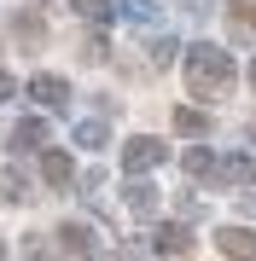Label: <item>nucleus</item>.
<instances>
[{
  "instance_id": "22",
  "label": "nucleus",
  "mask_w": 256,
  "mask_h": 261,
  "mask_svg": "<svg viewBox=\"0 0 256 261\" xmlns=\"http://www.w3.org/2000/svg\"><path fill=\"white\" fill-rule=\"evenodd\" d=\"M117 261H140V250H134V244H128V250H123V255H117Z\"/></svg>"
},
{
  "instance_id": "10",
  "label": "nucleus",
  "mask_w": 256,
  "mask_h": 261,
  "mask_svg": "<svg viewBox=\"0 0 256 261\" xmlns=\"http://www.w3.org/2000/svg\"><path fill=\"white\" fill-rule=\"evenodd\" d=\"M227 23H233V35H256V0H233Z\"/></svg>"
},
{
  "instance_id": "13",
  "label": "nucleus",
  "mask_w": 256,
  "mask_h": 261,
  "mask_svg": "<svg viewBox=\"0 0 256 261\" xmlns=\"http://www.w3.org/2000/svg\"><path fill=\"white\" fill-rule=\"evenodd\" d=\"M0 197H6V203H24V197H29V186H24L18 168H6V174H0Z\"/></svg>"
},
{
  "instance_id": "1",
  "label": "nucleus",
  "mask_w": 256,
  "mask_h": 261,
  "mask_svg": "<svg viewBox=\"0 0 256 261\" xmlns=\"http://www.w3.org/2000/svg\"><path fill=\"white\" fill-rule=\"evenodd\" d=\"M187 87H192V99H221L233 87V58L221 53V47H192L187 53Z\"/></svg>"
},
{
  "instance_id": "16",
  "label": "nucleus",
  "mask_w": 256,
  "mask_h": 261,
  "mask_svg": "<svg viewBox=\"0 0 256 261\" xmlns=\"http://www.w3.org/2000/svg\"><path fill=\"white\" fill-rule=\"evenodd\" d=\"M128 209H134V215H152V209H157V192L134 180V186H128Z\"/></svg>"
},
{
  "instance_id": "17",
  "label": "nucleus",
  "mask_w": 256,
  "mask_h": 261,
  "mask_svg": "<svg viewBox=\"0 0 256 261\" xmlns=\"http://www.w3.org/2000/svg\"><path fill=\"white\" fill-rule=\"evenodd\" d=\"M105 140H111V134H105V122H82V128H76V145H105Z\"/></svg>"
},
{
  "instance_id": "18",
  "label": "nucleus",
  "mask_w": 256,
  "mask_h": 261,
  "mask_svg": "<svg viewBox=\"0 0 256 261\" xmlns=\"http://www.w3.org/2000/svg\"><path fill=\"white\" fill-rule=\"evenodd\" d=\"M169 58H175V41H169V35H163V41H152V64L163 70V64H169Z\"/></svg>"
},
{
  "instance_id": "6",
  "label": "nucleus",
  "mask_w": 256,
  "mask_h": 261,
  "mask_svg": "<svg viewBox=\"0 0 256 261\" xmlns=\"http://www.w3.org/2000/svg\"><path fill=\"white\" fill-rule=\"evenodd\" d=\"M29 99H35V105H53V111H58V105L70 99V82H58V75H35V82H29Z\"/></svg>"
},
{
  "instance_id": "24",
  "label": "nucleus",
  "mask_w": 256,
  "mask_h": 261,
  "mask_svg": "<svg viewBox=\"0 0 256 261\" xmlns=\"http://www.w3.org/2000/svg\"><path fill=\"white\" fill-rule=\"evenodd\" d=\"M250 87H256V64H250Z\"/></svg>"
},
{
  "instance_id": "2",
  "label": "nucleus",
  "mask_w": 256,
  "mask_h": 261,
  "mask_svg": "<svg viewBox=\"0 0 256 261\" xmlns=\"http://www.w3.org/2000/svg\"><path fill=\"white\" fill-rule=\"evenodd\" d=\"M169 151H163V140H152V134H134V140L123 145V168L128 174H146V168H157Z\"/></svg>"
},
{
  "instance_id": "9",
  "label": "nucleus",
  "mask_w": 256,
  "mask_h": 261,
  "mask_svg": "<svg viewBox=\"0 0 256 261\" xmlns=\"http://www.w3.org/2000/svg\"><path fill=\"white\" fill-rule=\"evenodd\" d=\"M216 180H227V186H250L256 180V157H227L216 168Z\"/></svg>"
},
{
  "instance_id": "11",
  "label": "nucleus",
  "mask_w": 256,
  "mask_h": 261,
  "mask_svg": "<svg viewBox=\"0 0 256 261\" xmlns=\"http://www.w3.org/2000/svg\"><path fill=\"white\" fill-rule=\"evenodd\" d=\"M41 140H47V122H35V116H29V122H18V128H12V145H18V151H35Z\"/></svg>"
},
{
  "instance_id": "4",
  "label": "nucleus",
  "mask_w": 256,
  "mask_h": 261,
  "mask_svg": "<svg viewBox=\"0 0 256 261\" xmlns=\"http://www.w3.org/2000/svg\"><path fill=\"white\" fill-rule=\"evenodd\" d=\"M152 244H157V255H192V232H187V226H180V221H163L157 226V232H152Z\"/></svg>"
},
{
  "instance_id": "25",
  "label": "nucleus",
  "mask_w": 256,
  "mask_h": 261,
  "mask_svg": "<svg viewBox=\"0 0 256 261\" xmlns=\"http://www.w3.org/2000/svg\"><path fill=\"white\" fill-rule=\"evenodd\" d=\"M0 261H6V244H0Z\"/></svg>"
},
{
  "instance_id": "23",
  "label": "nucleus",
  "mask_w": 256,
  "mask_h": 261,
  "mask_svg": "<svg viewBox=\"0 0 256 261\" xmlns=\"http://www.w3.org/2000/svg\"><path fill=\"white\" fill-rule=\"evenodd\" d=\"M245 215H256V192H250V197H245Z\"/></svg>"
},
{
  "instance_id": "21",
  "label": "nucleus",
  "mask_w": 256,
  "mask_h": 261,
  "mask_svg": "<svg viewBox=\"0 0 256 261\" xmlns=\"http://www.w3.org/2000/svg\"><path fill=\"white\" fill-rule=\"evenodd\" d=\"M12 93H18V82H12L6 70H0V99H12Z\"/></svg>"
},
{
  "instance_id": "15",
  "label": "nucleus",
  "mask_w": 256,
  "mask_h": 261,
  "mask_svg": "<svg viewBox=\"0 0 256 261\" xmlns=\"http://www.w3.org/2000/svg\"><path fill=\"white\" fill-rule=\"evenodd\" d=\"M175 128H180V134H204V128H210V116H204V111H192V105H180V111H175Z\"/></svg>"
},
{
  "instance_id": "12",
  "label": "nucleus",
  "mask_w": 256,
  "mask_h": 261,
  "mask_svg": "<svg viewBox=\"0 0 256 261\" xmlns=\"http://www.w3.org/2000/svg\"><path fill=\"white\" fill-rule=\"evenodd\" d=\"M70 6H76L87 23H111V18H117V6H111V0H70Z\"/></svg>"
},
{
  "instance_id": "20",
  "label": "nucleus",
  "mask_w": 256,
  "mask_h": 261,
  "mask_svg": "<svg viewBox=\"0 0 256 261\" xmlns=\"http://www.w3.org/2000/svg\"><path fill=\"white\" fill-rule=\"evenodd\" d=\"M24 261H53V255H47V244H41V238H29V250H24Z\"/></svg>"
},
{
  "instance_id": "19",
  "label": "nucleus",
  "mask_w": 256,
  "mask_h": 261,
  "mask_svg": "<svg viewBox=\"0 0 256 261\" xmlns=\"http://www.w3.org/2000/svg\"><path fill=\"white\" fill-rule=\"evenodd\" d=\"M82 58H87V64H105V41L94 35V41H87V47H82Z\"/></svg>"
},
{
  "instance_id": "5",
  "label": "nucleus",
  "mask_w": 256,
  "mask_h": 261,
  "mask_svg": "<svg viewBox=\"0 0 256 261\" xmlns=\"http://www.w3.org/2000/svg\"><path fill=\"white\" fill-rule=\"evenodd\" d=\"M64 250H70V261H99V244H94V226H82V221H70L64 232Z\"/></svg>"
},
{
  "instance_id": "14",
  "label": "nucleus",
  "mask_w": 256,
  "mask_h": 261,
  "mask_svg": "<svg viewBox=\"0 0 256 261\" xmlns=\"http://www.w3.org/2000/svg\"><path fill=\"white\" fill-rule=\"evenodd\" d=\"M180 163H187V174H198V180H204V174H216V157H210L204 145H192V151H187Z\"/></svg>"
},
{
  "instance_id": "7",
  "label": "nucleus",
  "mask_w": 256,
  "mask_h": 261,
  "mask_svg": "<svg viewBox=\"0 0 256 261\" xmlns=\"http://www.w3.org/2000/svg\"><path fill=\"white\" fill-rule=\"evenodd\" d=\"M41 180H47V186H70V180H76V163H70L64 151H47V157H41Z\"/></svg>"
},
{
  "instance_id": "3",
  "label": "nucleus",
  "mask_w": 256,
  "mask_h": 261,
  "mask_svg": "<svg viewBox=\"0 0 256 261\" xmlns=\"http://www.w3.org/2000/svg\"><path fill=\"white\" fill-rule=\"evenodd\" d=\"M216 244H221L227 261H256V232H250V226H221Z\"/></svg>"
},
{
  "instance_id": "8",
  "label": "nucleus",
  "mask_w": 256,
  "mask_h": 261,
  "mask_svg": "<svg viewBox=\"0 0 256 261\" xmlns=\"http://www.w3.org/2000/svg\"><path fill=\"white\" fill-rule=\"evenodd\" d=\"M12 35H18V47H29V53H35L41 41H47V23H41L35 12H18V23H12Z\"/></svg>"
}]
</instances>
